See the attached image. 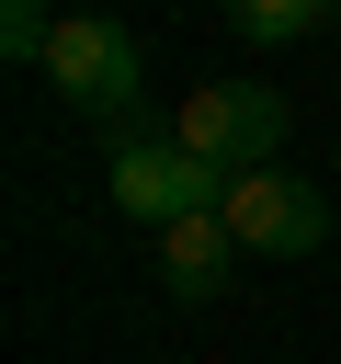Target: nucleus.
Returning <instances> with one entry per match:
<instances>
[{
    "label": "nucleus",
    "instance_id": "6e6552de",
    "mask_svg": "<svg viewBox=\"0 0 341 364\" xmlns=\"http://www.w3.org/2000/svg\"><path fill=\"white\" fill-rule=\"evenodd\" d=\"M318 11H330V23H341V0H318Z\"/></svg>",
    "mask_w": 341,
    "mask_h": 364
},
{
    "label": "nucleus",
    "instance_id": "20e7f679",
    "mask_svg": "<svg viewBox=\"0 0 341 364\" xmlns=\"http://www.w3.org/2000/svg\"><path fill=\"white\" fill-rule=\"evenodd\" d=\"M216 205H227V182H216L193 148H170V136H125V148H114V216L182 228V216H216Z\"/></svg>",
    "mask_w": 341,
    "mask_h": 364
},
{
    "label": "nucleus",
    "instance_id": "0eeeda50",
    "mask_svg": "<svg viewBox=\"0 0 341 364\" xmlns=\"http://www.w3.org/2000/svg\"><path fill=\"white\" fill-rule=\"evenodd\" d=\"M45 46H57V11L45 0H0V57L11 68H45Z\"/></svg>",
    "mask_w": 341,
    "mask_h": 364
},
{
    "label": "nucleus",
    "instance_id": "f257e3e1",
    "mask_svg": "<svg viewBox=\"0 0 341 364\" xmlns=\"http://www.w3.org/2000/svg\"><path fill=\"white\" fill-rule=\"evenodd\" d=\"M170 148H193L216 182L273 171V148H284V91H261V80H205V91H182Z\"/></svg>",
    "mask_w": 341,
    "mask_h": 364
},
{
    "label": "nucleus",
    "instance_id": "7ed1b4c3",
    "mask_svg": "<svg viewBox=\"0 0 341 364\" xmlns=\"http://www.w3.org/2000/svg\"><path fill=\"white\" fill-rule=\"evenodd\" d=\"M216 216L239 228V250H250V262H307V250H330V193H318V182H296L284 159H273V171H239Z\"/></svg>",
    "mask_w": 341,
    "mask_h": 364
},
{
    "label": "nucleus",
    "instance_id": "39448f33",
    "mask_svg": "<svg viewBox=\"0 0 341 364\" xmlns=\"http://www.w3.org/2000/svg\"><path fill=\"white\" fill-rule=\"evenodd\" d=\"M239 273H250V250H239V228H227V216H182V228H159V284H170L182 307L227 296Z\"/></svg>",
    "mask_w": 341,
    "mask_h": 364
},
{
    "label": "nucleus",
    "instance_id": "f03ea898",
    "mask_svg": "<svg viewBox=\"0 0 341 364\" xmlns=\"http://www.w3.org/2000/svg\"><path fill=\"white\" fill-rule=\"evenodd\" d=\"M45 80L68 91V114H102V125H125V114H136V91H148V46H136L114 11H57Z\"/></svg>",
    "mask_w": 341,
    "mask_h": 364
},
{
    "label": "nucleus",
    "instance_id": "423d86ee",
    "mask_svg": "<svg viewBox=\"0 0 341 364\" xmlns=\"http://www.w3.org/2000/svg\"><path fill=\"white\" fill-rule=\"evenodd\" d=\"M227 23H239L250 46H296V34H318L330 11H318V0H227Z\"/></svg>",
    "mask_w": 341,
    "mask_h": 364
}]
</instances>
